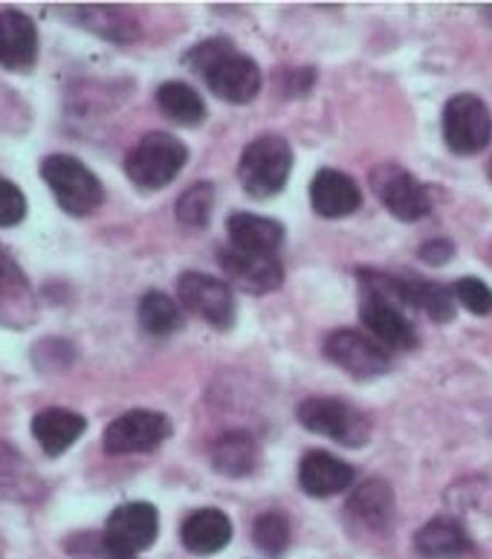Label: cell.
Masks as SVG:
<instances>
[{"mask_svg":"<svg viewBox=\"0 0 492 559\" xmlns=\"http://www.w3.org/2000/svg\"><path fill=\"white\" fill-rule=\"evenodd\" d=\"M443 140L460 157H472L490 145L492 114L472 93H458L443 108Z\"/></svg>","mask_w":492,"mask_h":559,"instance_id":"cell-7","label":"cell"},{"mask_svg":"<svg viewBox=\"0 0 492 559\" xmlns=\"http://www.w3.org/2000/svg\"><path fill=\"white\" fill-rule=\"evenodd\" d=\"M220 267L226 270L229 282H235L241 290L264 296V293L278 290L284 284V270L276 259L264 255H247L238 250H220Z\"/></svg>","mask_w":492,"mask_h":559,"instance_id":"cell-18","label":"cell"},{"mask_svg":"<svg viewBox=\"0 0 492 559\" xmlns=\"http://www.w3.org/2000/svg\"><path fill=\"white\" fill-rule=\"evenodd\" d=\"M105 539L119 557L134 559L136 554L148 551L159 536V513L148 501H128L119 504L105 522Z\"/></svg>","mask_w":492,"mask_h":559,"instance_id":"cell-9","label":"cell"},{"mask_svg":"<svg viewBox=\"0 0 492 559\" xmlns=\"http://www.w3.org/2000/svg\"><path fill=\"white\" fill-rule=\"evenodd\" d=\"M371 186L383 206L400 221H420L432 212V198L423 186L400 166H380L371 171Z\"/></svg>","mask_w":492,"mask_h":559,"instance_id":"cell-13","label":"cell"},{"mask_svg":"<svg viewBox=\"0 0 492 559\" xmlns=\"http://www.w3.org/2000/svg\"><path fill=\"white\" fill-rule=\"evenodd\" d=\"M87 432V418L64 406H47L29 420V435L47 459H61Z\"/></svg>","mask_w":492,"mask_h":559,"instance_id":"cell-15","label":"cell"},{"mask_svg":"<svg viewBox=\"0 0 492 559\" xmlns=\"http://www.w3.org/2000/svg\"><path fill=\"white\" fill-rule=\"evenodd\" d=\"M359 319H362V325L371 331V336H376V340L383 345H388V348H418V331H415V325L409 322V317H406L400 308H394L392 301L376 299V296L365 293V296H362V305H359Z\"/></svg>","mask_w":492,"mask_h":559,"instance_id":"cell-16","label":"cell"},{"mask_svg":"<svg viewBox=\"0 0 492 559\" xmlns=\"http://www.w3.org/2000/svg\"><path fill=\"white\" fill-rule=\"evenodd\" d=\"M50 359H52V371H59L73 359V345H68L64 340H41V343L33 345V366L38 371H50Z\"/></svg>","mask_w":492,"mask_h":559,"instance_id":"cell-33","label":"cell"},{"mask_svg":"<svg viewBox=\"0 0 492 559\" xmlns=\"http://www.w3.org/2000/svg\"><path fill=\"white\" fill-rule=\"evenodd\" d=\"M180 539L192 554L209 557V554L224 551L229 539H232V522L224 510L203 508L189 513L180 527Z\"/></svg>","mask_w":492,"mask_h":559,"instance_id":"cell-21","label":"cell"},{"mask_svg":"<svg viewBox=\"0 0 492 559\" xmlns=\"http://www.w3.org/2000/svg\"><path fill=\"white\" fill-rule=\"evenodd\" d=\"M185 159H189V148L183 140L166 131H151L128 151L125 175L142 192H159L168 183H175Z\"/></svg>","mask_w":492,"mask_h":559,"instance_id":"cell-4","label":"cell"},{"mask_svg":"<svg viewBox=\"0 0 492 559\" xmlns=\"http://www.w3.org/2000/svg\"><path fill=\"white\" fill-rule=\"evenodd\" d=\"M68 551L73 554L75 559H125L110 548L105 534L75 536V539H70L68 543Z\"/></svg>","mask_w":492,"mask_h":559,"instance_id":"cell-34","label":"cell"},{"mask_svg":"<svg viewBox=\"0 0 492 559\" xmlns=\"http://www.w3.org/2000/svg\"><path fill=\"white\" fill-rule=\"evenodd\" d=\"M299 485L313 499H327L353 485V467L331 452H308L299 464Z\"/></svg>","mask_w":492,"mask_h":559,"instance_id":"cell-20","label":"cell"},{"mask_svg":"<svg viewBox=\"0 0 492 559\" xmlns=\"http://www.w3.org/2000/svg\"><path fill=\"white\" fill-rule=\"evenodd\" d=\"M185 64L197 75H203V82L209 84V91L217 99L229 102V105H247L261 91L259 64L250 56L235 50L226 38L197 44L185 56Z\"/></svg>","mask_w":492,"mask_h":559,"instance_id":"cell-1","label":"cell"},{"mask_svg":"<svg viewBox=\"0 0 492 559\" xmlns=\"http://www.w3.org/2000/svg\"><path fill=\"white\" fill-rule=\"evenodd\" d=\"M157 105L177 126H201L206 119V105L201 93L185 82H166L157 87Z\"/></svg>","mask_w":492,"mask_h":559,"instance_id":"cell-26","label":"cell"},{"mask_svg":"<svg viewBox=\"0 0 492 559\" xmlns=\"http://www.w3.org/2000/svg\"><path fill=\"white\" fill-rule=\"evenodd\" d=\"M455 299H458L469 313H476V317L492 313V290L476 276L460 278V282L455 284Z\"/></svg>","mask_w":492,"mask_h":559,"instance_id":"cell-32","label":"cell"},{"mask_svg":"<svg viewBox=\"0 0 492 559\" xmlns=\"http://www.w3.org/2000/svg\"><path fill=\"white\" fill-rule=\"evenodd\" d=\"M75 17L91 33L110 38V41H136L142 33L134 15L119 7H79L75 9Z\"/></svg>","mask_w":492,"mask_h":559,"instance_id":"cell-25","label":"cell"},{"mask_svg":"<svg viewBox=\"0 0 492 559\" xmlns=\"http://www.w3.org/2000/svg\"><path fill=\"white\" fill-rule=\"evenodd\" d=\"M38 478L33 476V469L26 464L21 452H15L9 443L0 441V492H35L38 490Z\"/></svg>","mask_w":492,"mask_h":559,"instance_id":"cell-30","label":"cell"},{"mask_svg":"<svg viewBox=\"0 0 492 559\" xmlns=\"http://www.w3.org/2000/svg\"><path fill=\"white\" fill-rule=\"evenodd\" d=\"M310 203L322 217H348L362 206V192L351 177L336 171V168H322L313 183H310Z\"/></svg>","mask_w":492,"mask_h":559,"instance_id":"cell-19","label":"cell"},{"mask_svg":"<svg viewBox=\"0 0 492 559\" xmlns=\"http://www.w3.org/2000/svg\"><path fill=\"white\" fill-rule=\"evenodd\" d=\"M41 180L50 189L52 201L59 203L61 212L73 217H87L105 203V186L87 163L73 154H47L41 159Z\"/></svg>","mask_w":492,"mask_h":559,"instance_id":"cell-2","label":"cell"},{"mask_svg":"<svg viewBox=\"0 0 492 559\" xmlns=\"http://www.w3.org/2000/svg\"><path fill=\"white\" fill-rule=\"evenodd\" d=\"M177 293L183 308H189L194 317L209 322L217 331H229L235 322V299L229 284L220 278H212L206 273H183L177 278Z\"/></svg>","mask_w":492,"mask_h":559,"instance_id":"cell-10","label":"cell"},{"mask_svg":"<svg viewBox=\"0 0 492 559\" xmlns=\"http://www.w3.org/2000/svg\"><path fill=\"white\" fill-rule=\"evenodd\" d=\"M296 415L304 429L351 450H362L371 441V420L365 412H359L357 406L339 397H308Z\"/></svg>","mask_w":492,"mask_h":559,"instance_id":"cell-6","label":"cell"},{"mask_svg":"<svg viewBox=\"0 0 492 559\" xmlns=\"http://www.w3.org/2000/svg\"><path fill=\"white\" fill-rule=\"evenodd\" d=\"M252 543L261 554H267L269 559H278L287 545H290V522L284 513H276V510H267L255 519L252 525Z\"/></svg>","mask_w":492,"mask_h":559,"instance_id":"cell-29","label":"cell"},{"mask_svg":"<svg viewBox=\"0 0 492 559\" xmlns=\"http://www.w3.org/2000/svg\"><path fill=\"white\" fill-rule=\"evenodd\" d=\"M348 516L357 525L368 527V531H383V527H388V522L394 516L392 487L380 481V478L365 481V485L353 492L351 501H348Z\"/></svg>","mask_w":492,"mask_h":559,"instance_id":"cell-23","label":"cell"},{"mask_svg":"<svg viewBox=\"0 0 492 559\" xmlns=\"http://www.w3.org/2000/svg\"><path fill=\"white\" fill-rule=\"evenodd\" d=\"M226 233H229L232 250L247 252V255L276 259V252L284 243V226L269 217L252 215V212H235L226 221Z\"/></svg>","mask_w":492,"mask_h":559,"instance_id":"cell-17","label":"cell"},{"mask_svg":"<svg viewBox=\"0 0 492 559\" xmlns=\"http://www.w3.org/2000/svg\"><path fill=\"white\" fill-rule=\"evenodd\" d=\"M212 206H215V186L201 180V183L189 186L180 198H177L175 215L177 221L189 229H203L209 224Z\"/></svg>","mask_w":492,"mask_h":559,"instance_id":"cell-28","label":"cell"},{"mask_svg":"<svg viewBox=\"0 0 492 559\" xmlns=\"http://www.w3.org/2000/svg\"><path fill=\"white\" fill-rule=\"evenodd\" d=\"M292 168V151L276 134L259 136L247 145L238 163V180L250 198H273L287 186Z\"/></svg>","mask_w":492,"mask_h":559,"instance_id":"cell-5","label":"cell"},{"mask_svg":"<svg viewBox=\"0 0 492 559\" xmlns=\"http://www.w3.org/2000/svg\"><path fill=\"white\" fill-rule=\"evenodd\" d=\"M452 255H455V247L446 238H432V241L420 247V259L429 261V264H446Z\"/></svg>","mask_w":492,"mask_h":559,"instance_id":"cell-35","label":"cell"},{"mask_svg":"<svg viewBox=\"0 0 492 559\" xmlns=\"http://www.w3.org/2000/svg\"><path fill=\"white\" fill-rule=\"evenodd\" d=\"M41 56L38 26L21 9L0 12V68L9 73H29Z\"/></svg>","mask_w":492,"mask_h":559,"instance_id":"cell-14","label":"cell"},{"mask_svg":"<svg viewBox=\"0 0 492 559\" xmlns=\"http://www.w3.org/2000/svg\"><path fill=\"white\" fill-rule=\"evenodd\" d=\"M325 357L357 380H374L392 368V357L385 354L383 345H376L374 340H368L359 331H348V328H339L327 336Z\"/></svg>","mask_w":492,"mask_h":559,"instance_id":"cell-12","label":"cell"},{"mask_svg":"<svg viewBox=\"0 0 492 559\" xmlns=\"http://www.w3.org/2000/svg\"><path fill=\"white\" fill-rule=\"evenodd\" d=\"M171 435V420L163 412L131 409L110 420L101 432V450L108 455H140L154 452Z\"/></svg>","mask_w":492,"mask_h":559,"instance_id":"cell-8","label":"cell"},{"mask_svg":"<svg viewBox=\"0 0 492 559\" xmlns=\"http://www.w3.org/2000/svg\"><path fill=\"white\" fill-rule=\"evenodd\" d=\"M418 551L429 559H464L472 551V539L458 519L437 516L425 522L415 536Z\"/></svg>","mask_w":492,"mask_h":559,"instance_id":"cell-22","label":"cell"},{"mask_svg":"<svg viewBox=\"0 0 492 559\" xmlns=\"http://www.w3.org/2000/svg\"><path fill=\"white\" fill-rule=\"evenodd\" d=\"M490 171H492V168H490Z\"/></svg>","mask_w":492,"mask_h":559,"instance_id":"cell-36","label":"cell"},{"mask_svg":"<svg viewBox=\"0 0 492 559\" xmlns=\"http://www.w3.org/2000/svg\"><path fill=\"white\" fill-rule=\"evenodd\" d=\"M38 322V296L12 255L0 250V328L26 331Z\"/></svg>","mask_w":492,"mask_h":559,"instance_id":"cell-11","label":"cell"},{"mask_svg":"<svg viewBox=\"0 0 492 559\" xmlns=\"http://www.w3.org/2000/svg\"><path fill=\"white\" fill-rule=\"evenodd\" d=\"M29 203H26L24 189L7 177H0V229H12L26 221Z\"/></svg>","mask_w":492,"mask_h":559,"instance_id":"cell-31","label":"cell"},{"mask_svg":"<svg viewBox=\"0 0 492 559\" xmlns=\"http://www.w3.org/2000/svg\"><path fill=\"white\" fill-rule=\"evenodd\" d=\"M212 467L226 478L250 476L259 467V443L247 432H226L212 447Z\"/></svg>","mask_w":492,"mask_h":559,"instance_id":"cell-24","label":"cell"},{"mask_svg":"<svg viewBox=\"0 0 492 559\" xmlns=\"http://www.w3.org/2000/svg\"><path fill=\"white\" fill-rule=\"evenodd\" d=\"M362 290L376 299L392 301L394 308L420 310L432 322H452L455 317V290H446L437 282H418V278H397L380 270H359Z\"/></svg>","mask_w":492,"mask_h":559,"instance_id":"cell-3","label":"cell"},{"mask_svg":"<svg viewBox=\"0 0 492 559\" xmlns=\"http://www.w3.org/2000/svg\"><path fill=\"white\" fill-rule=\"evenodd\" d=\"M140 325L145 334L151 336H171L183 325V310L177 308V301L171 296L159 290H148L140 299Z\"/></svg>","mask_w":492,"mask_h":559,"instance_id":"cell-27","label":"cell"}]
</instances>
